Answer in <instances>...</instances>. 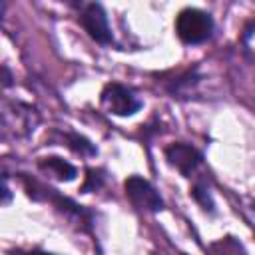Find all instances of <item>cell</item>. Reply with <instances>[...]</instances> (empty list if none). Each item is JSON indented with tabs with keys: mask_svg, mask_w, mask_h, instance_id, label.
I'll list each match as a JSON object with an SVG mask.
<instances>
[{
	"mask_svg": "<svg viewBox=\"0 0 255 255\" xmlns=\"http://www.w3.org/2000/svg\"><path fill=\"white\" fill-rule=\"evenodd\" d=\"M213 18L199 8H183L175 18V34L183 44H201L211 38Z\"/></svg>",
	"mask_w": 255,
	"mask_h": 255,
	"instance_id": "obj_1",
	"label": "cell"
},
{
	"mask_svg": "<svg viewBox=\"0 0 255 255\" xmlns=\"http://www.w3.org/2000/svg\"><path fill=\"white\" fill-rule=\"evenodd\" d=\"M100 102H102V108L108 112V114H114V116H120V118H128V116H133L135 112L141 110V100L135 96V92L124 84H118V82H112V84H106L102 94H100Z\"/></svg>",
	"mask_w": 255,
	"mask_h": 255,
	"instance_id": "obj_2",
	"label": "cell"
},
{
	"mask_svg": "<svg viewBox=\"0 0 255 255\" xmlns=\"http://www.w3.org/2000/svg\"><path fill=\"white\" fill-rule=\"evenodd\" d=\"M36 124H38V114L32 106L22 104V102H14V104L4 106V112H2L4 135H8V131H12L14 137H24L30 131H34Z\"/></svg>",
	"mask_w": 255,
	"mask_h": 255,
	"instance_id": "obj_3",
	"label": "cell"
},
{
	"mask_svg": "<svg viewBox=\"0 0 255 255\" xmlns=\"http://www.w3.org/2000/svg\"><path fill=\"white\" fill-rule=\"evenodd\" d=\"M124 189L133 207H137L141 211H151V213L163 209V199L159 197V193L147 179H143L139 175H129L124 181Z\"/></svg>",
	"mask_w": 255,
	"mask_h": 255,
	"instance_id": "obj_4",
	"label": "cell"
},
{
	"mask_svg": "<svg viewBox=\"0 0 255 255\" xmlns=\"http://www.w3.org/2000/svg\"><path fill=\"white\" fill-rule=\"evenodd\" d=\"M80 24L82 28L88 32V36L92 40H96L98 44H112V28L108 24V16L106 10L102 8V4H86L80 12Z\"/></svg>",
	"mask_w": 255,
	"mask_h": 255,
	"instance_id": "obj_5",
	"label": "cell"
},
{
	"mask_svg": "<svg viewBox=\"0 0 255 255\" xmlns=\"http://www.w3.org/2000/svg\"><path fill=\"white\" fill-rule=\"evenodd\" d=\"M165 159L183 177H191L197 171V167L201 165L203 155L187 143H171L169 147H165Z\"/></svg>",
	"mask_w": 255,
	"mask_h": 255,
	"instance_id": "obj_6",
	"label": "cell"
},
{
	"mask_svg": "<svg viewBox=\"0 0 255 255\" xmlns=\"http://www.w3.org/2000/svg\"><path fill=\"white\" fill-rule=\"evenodd\" d=\"M38 167H40L44 173L56 177L58 181H72V179L76 177V173H78L76 167H74L72 163H68L66 159L56 157V155L42 157V159L38 161Z\"/></svg>",
	"mask_w": 255,
	"mask_h": 255,
	"instance_id": "obj_7",
	"label": "cell"
},
{
	"mask_svg": "<svg viewBox=\"0 0 255 255\" xmlns=\"http://www.w3.org/2000/svg\"><path fill=\"white\" fill-rule=\"evenodd\" d=\"M62 139H64V143H66L70 149H74V151L80 153V155H96V153H98L96 145H94L88 137H84V135H80V133L68 131V133L62 135Z\"/></svg>",
	"mask_w": 255,
	"mask_h": 255,
	"instance_id": "obj_8",
	"label": "cell"
},
{
	"mask_svg": "<svg viewBox=\"0 0 255 255\" xmlns=\"http://www.w3.org/2000/svg\"><path fill=\"white\" fill-rule=\"evenodd\" d=\"M191 197H193L205 211H209V213L215 211L213 197H211V193H209V189H207V185H205L203 181H199V183H195V185L191 187Z\"/></svg>",
	"mask_w": 255,
	"mask_h": 255,
	"instance_id": "obj_9",
	"label": "cell"
},
{
	"mask_svg": "<svg viewBox=\"0 0 255 255\" xmlns=\"http://www.w3.org/2000/svg\"><path fill=\"white\" fill-rule=\"evenodd\" d=\"M104 177L100 175V171L96 169H88V175H86V181L82 185V193H88V191H96L100 185H102Z\"/></svg>",
	"mask_w": 255,
	"mask_h": 255,
	"instance_id": "obj_10",
	"label": "cell"
},
{
	"mask_svg": "<svg viewBox=\"0 0 255 255\" xmlns=\"http://www.w3.org/2000/svg\"><path fill=\"white\" fill-rule=\"evenodd\" d=\"M10 201V191H8V183H6V177H4V203Z\"/></svg>",
	"mask_w": 255,
	"mask_h": 255,
	"instance_id": "obj_11",
	"label": "cell"
}]
</instances>
